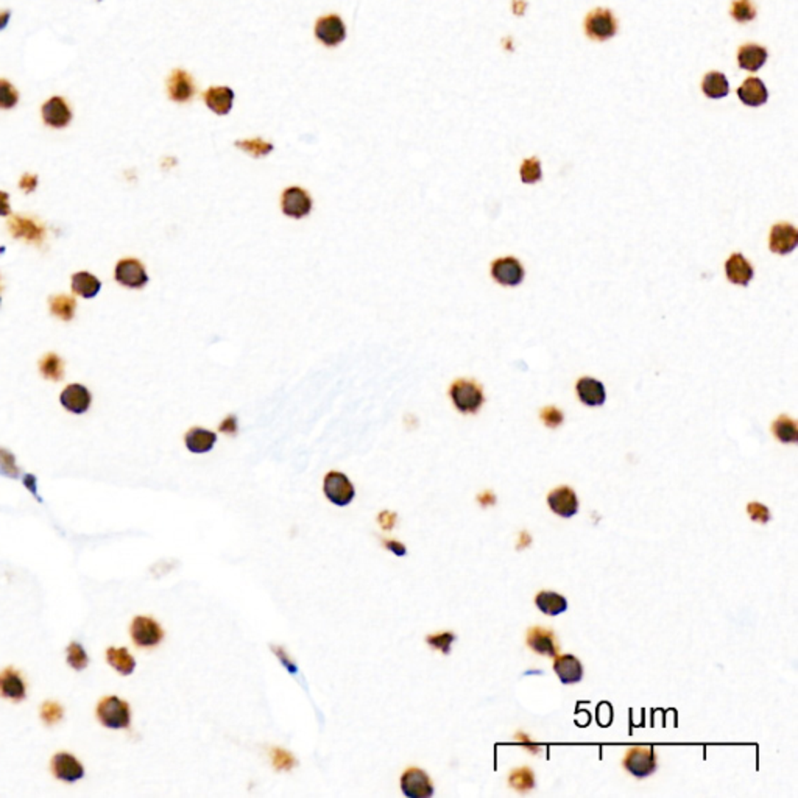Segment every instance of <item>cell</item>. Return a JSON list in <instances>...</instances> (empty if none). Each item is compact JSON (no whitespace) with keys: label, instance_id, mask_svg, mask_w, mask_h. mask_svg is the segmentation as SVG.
<instances>
[{"label":"cell","instance_id":"9f6ffc18","mask_svg":"<svg viewBox=\"0 0 798 798\" xmlns=\"http://www.w3.org/2000/svg\"><path fill=\"white\" fill-rule=\"evenodd\" d=\"M0 305H2V298H0Z\"/></svg>","mask_w":798,"mask_h":798},{"label":"cell","instance_id":"277c9868","mask_svg":"<svg viewBox=\"0 0 798 798\" xmlns=\"http://www.w3.org/2000/svg\"><path fill=\"white\" fill-rule=\"evenodd\" d=\"M623 766L630 775L636 778H648L655 774L658 767L657 754L650 745L630 747L623 759Z\"/></svg>","mask_w":798,"mask_h":798},{"label":"cell","instance_id":"5b68a950","mask_svg":"<svg viewBox=\"0 0 798 798\" xmlns=\"http://www.w3.org/2000/svg\"><path fill=\"white\" fill-rule=\"evenodd\" d=\"M130 635L134 645L142 649L156 648L164 640V630L150 616H136L131 620Z\"/></svg>","mask_w":798,"mask_h":798},{"label":"cell","instance_id":"7bdbcfd3","mask_svg":"<svg viewBox=\"0 0 798 798\" xmlns=\"http://www.w3.org/2000/svg\"><path fill=\"white\" fill-rule=\"evenodd\" d=\"M456 633L452 632H441V633H435V635H429L426 638V643L431 645L432 649L441 652L443 655H449L451 653V645L452 643L456 641Z\"/></svg>","mask_w":798,"mask_h":798},{"label":"cell","instance_id":"bcb514c9","mask_svg":"<svg viewBox=\"0 0 798 798\" xmlns=\"http://www.w3.org/2000/svg\"><path fill=\"white\" fill-rule=\"evenodd\" d=\"M747 513L754 521V523L766 524L770 521V511L766 506H762L759 502H752L747 506Z\"/></svg>","mask_w":798,"mask_h":798},{"label":"cell","instance_id":"7a4b0ae2","mask_svg":"<svg viewBox=\"0 0 798 798\" xmlns=\"http://www.w3.org/2000/svg\"><path fill=\"white\" fill-rule=\"evenodd\" d=\"M96 716L100 724L111 730H127L131 725L130 703L117 695L103 697L97 705Z\"/></svg>","mask_w":798,"mask_h":798},{"label":"cell","instance_id":"f546056e","mask_svg":"<svg viewBox=\"0 0 798 798\" xmlns=\"http://www.w3.org/2000/svg\"><path fill=\"white\" fill-rule=\"evenodd\" d=\"M100 289H102V282L92 273L88 272H78L72 275V292L75 295L81 298H96Z\"/></svg>","mask_w":798,"mask_h":798},{"label":"cell","instance_id":"c3c4849f","mask_svg":"<svg viewBox=\"0 0 798 798\" xmlns=\"http://www.w3.org/2000/svg\"><path fill=\"white\" fill-rule=\"evenodd\" d=\"M218 431L222 434L226 435H236L239 431V421H237V416L236 415H230L226 416L223 421L218 426Z\"/></svg>","mask_w":798,"mask_h":798},{"label":"cell","instance_id":"3957f363","mask_svg":"<svg viewBox=\"0 0 798 798\" xmlns=\"http://www.w3.org/2000/svg\"><path fill=\"white\" fill-rule=\"evenodd\" d=\"M583 29L586 36L593 41H608L616 36L619 30L618 18L608 8H595L586 14Z\"/></svg>","mask_w":798,"mask_h":798},{"label":"cell","instance_id":"484cf974","mask_svg":"<svg viewBox=\"0 0 798 798\" xmlns=\"http://www.w3.org/2000/svg\"><path fill=\"white\" fill-rule=\"evenodd\" d=\"M217 443V434L205 427H192L184 435V444L192 454H206L213 451Z\"/></svg>","mask_w":798,"mask_h":798},{"label":"cell","instance_id":"60d3db41","mask_svg":"<svg viewBox=\"0 0 798 798\" xmlns=\"http://www.w3.org/2000/svg\"><path fill=\"white\" fill-rule=\"evenodd\" d=\"M39 716L46 725H55L58 722L63 720L64 708L55 700H46L43 705H41Z\"/></svg>","mask_w":798,"mask_h":798},{"label":"cell","instance_id":"9a60e30c","mask_svg":"<svg viewBox=\"0 0 798 798\" xmlns=\"http://www.w3.org/2000/svg\"><path fill=\"white\" fill-rule=\"evenodd\" d=\"M0 697L14 703L27 699V683L18 669L6 667L0 672Z\"/></svg>","mask_w":798,"mask_h":798},{"label":"cell","instance_id":"d6986e66","mask_svg":"<svg viewBox=\"0 0 798 798\" xmlns=\"http://www.w3.org/2000/svg\"><path fill=\"white\" fill-rule=\"evenodd\" d=\"M527 645L535 653L544 655V657H556L558 653V641L556 633L544 627H532L527 632Z\"/></svg>","mask_w":798,"mask_h":798},{"label":"cell","instance_id":"603a6c76","mask_svg":"<svg viewBox=\"0 0 798 798\" xmlns=\"http://www.w3.org/2000/svg\"><path fill=\"white\" fill-rule=\"evenodd\" d=\"M725 275L732 284L747 287L753 280L754 268L742 253H733L725 262Z\"/></svg>","mask_w":798,"mask_h":798},{"label":"cell","instance_id":"8fae6325","mask_svg":"<svg viewBox=\"0 0 798 798\" xmlns=\"http://www.w3.org/2000/svg\"><path fill=\"white\" fill-rule=\"evenodd\" d=\"M401 791L407 798H431L434 783L423 769L410 767L401 777Z\"/></svg>","mask_w":798,"mask_h":798},{"label":"cell","instance_id":"7c38bea8","mask_svg":"<svg viewBox=\"0 0 798 798\" xmlns=\"http://www.w3.org/2000/svg\"><path fill=\"white\" fill-rule=\"evenodd\" d=\"M50 772L53 777L64 783H75L85 777V766L75 758L73 754L67 752H60L53 754L52 761H50Z\"/></svg>","mask_w":798,"mask_h":798},{"label":"cell","instance_id":"f35d334b","mask_svg":"<svg viewBox=\"0 0 798 798\" xmlns=\"http://www.w3.org/2000/svg\"><path fill=\"white\" fill-rule=\"evenodd\" d=\"M236 147L240 148L242 151H245V153L251 155L253 158H264L267 155H270L273 151V145L268 144V142L262 140L260 138L237 140Z\"/></svg>","mask_w":798,"mask_h":798},{"label":"cell","instance_id":"7dc6e473","mask_svg":"<svg viewBox=\"0 0 798 798\" xmlns=\"http://www.w3.org/2000/svg\"><path fill=\"white\" fill-rule=\"evenodd\" d=\"M272 649H273V653H275L276 657H278V660L281 661V665H282L285 669H287V670L290 672V674H297L298 667L295 666V663H293V661L290 660L289 655L284 652V649H282V648H278V645H273Z\"/></svg>","mask_w":798,"mask_h":798},{"label":"cell","instance_id":"db71d44e","mask_svg":"<svg viewBox=\"0 0 798 798\" xmlns=\"http://www.w3.org/2000/svg\"><path fill=\"white\" fill-rule=\"evenodd\" d=\"M8 200H10V195H8L6 192L0 190V217H6L11 214V208L10 203H8Z\"/></svg>","mask_w":798,"mask_h":798},{"label":"cell","instance_id":"d590c367","mask_svg":"<svg viewBox=\"0 0 798 798\" xmlns=\"http://www.w3.org/2000/svg\"><path fill=\"white\" fill-rule=\"evenodd\" d=\"M730 16L739 24H747L758 16V8L753 4V0H733L732 6H730Z\"/></svg>","mask_w":798,"mask_h":798},{"label":"cell","instance_id":"8992f818","mask_svg":"<svg viewBox=\"0 0 798 798\" xmlns=\"http://www.w3.org/2000/svg\"><path fill=\"white\" fill-rule=\"evenodd\" d=\"M323 491L324 496L337 507H347L356 498L354 485L347 474L340 471H329L324 476Z\"/></svg>","mask_w":798,"mask_h":798},{"label":"cell","instance_id":"f6af8a7d","mask_svg":"<svg viewBox=\"0 0 798 798\" xmlns=\"http://www.w3.org/2000/svg\"><path fill=\"white\" fill-rule=\"evenodd\" d=\"M540 418L541 421L544 423L546 427H551V429H556L560 424H563V419H565V415H563V411L560 409H557L556 406H546L541 411H540Z\"/></svg>","mask_w":798,"mask_h":798},{"label":"cell","instance_id":"e0dca14e","mask_svg":"<svg viewBox=\"0 0 798 798\" xmlns=\"http://www.w3.org/2000/svg\"><path fill=\"white\" fill-rule=\"evenodd\" d=\"M8 230H10V234L16 239H24L30 243H39L44 240L46 236V230L43 225H39L38 222L33 220V218L29 217H22V215H13L10 220H8Z\"/></svg>","mask_w":798,"mask_h":798},{"label":"cell","instance_id":"ba28073f","mask_svg":"<svg viewBox=\"0 0 798 798\" xmlns=\"http://www.w3.org/2000/svg\"><path fill=\"white\" fill-rule=\"evenodd\" d=\"M114 278L121 285L128 289H142L145 287L150 281L144 264L133 257L122 259L117 262L114 270Z\"/></svg>","mask_w":798,"mask_h":798},{"label":"cell","instance_id":"7402d4cb","mask_svg":"<svg viewBox=\"0 0 798 798\" xmlns=\"http://www.w3.org/2000/svg\"><path fill=\"white\" fill-rule=\"evenodd\" d=\"M553 672H556L563 685H576L578 682H582L585 674L580 660L573 653H565V655H560V657L556 655Z\"/></svg>","mask_w":798,"mask_h":798},{"label":"cell","instance_id":"816d5d0a","mask_svg":"<svg viewBox=\"0 0 798 798\" xmlns=\"http://www.w3.org/2000/svg\"><path fill=\"white\" fill-rule=\"evenodd\" d=\"M382 543H384V546H385V549L390 551L392 553H394V556H397V557H404L406 553H407V548H406V546L402 544V543H399V541H397V540H384Z\"/></svg>","mask_w":798,"mask_h":798},{"label":"cell","instance_id":"ab89813d","mask_svg":"<svg viewBox=\"0 0 798 798\" xmlns=\"http://www.w3.org/2000/svg\"><path fill=\"white\" fill-rule=\"evenodd\" d=\"M19 103V92L14 88L11 81L0 78V109L10 111Z\"/></svg>","mask_w":798,"mask_h":798},{"label":"cell","instance_id":"b9f144b4","mask_svg":"<svg viewBox=\"0 0 798 798\" xmlns=\"http://www.w3.org/2000/svg\"><path fill=\"white\" fill-rule=\"evenodd\" d=\"M270 756H272L273 767L278 772H290L293 767H297V764H298L295 756H293L287 750L278 749V747H273L272 752H270Z\"/></svg>","mask_w":798,"mask_h":798},{"label":"cell","instance_id":"836d02e7","mask_svg":"<svg viewBox=\"0 0 798 798\" xmlns=\"http://www.w3.org/2000/svg\"><path fill=\"white\" fill-rule=\"evenodd\" d=\"M50 312L55 317L64 322H71L75 315V309H77V302L72 297L67 295H55L50 298Z\"/></svg>","mask_w":798,"mask_h":798},{"label":"cell","instance_id":"1f68e13d","mask_svg":"<svg viewBox=\"0 0 798 798\" xmlns=\"http://www.w3.org/2000/svg\"><path fill=\"white\" fill-rule=\"evenodd\" d=\"M772 432L777 436V440L781 443H797L798 441V427L797 423L791 416L781 415L778 416L774 424H772Z\"/></svg>","mask_w":798,"mask_h":798},{"label":"cell","instance_id":"4316f807","mask_svg":"<svg viewBox=\"0 0 798 798\" xmlns=\"http://www.w3.org/2000/svg\"><path fill=\"white\" fill-rule=\"evenodd\" d=\"M205 103L213 113L226 116L234 103V92L228 86H213L205 92Z\"/></svg>","mask_w":798,"mask_h":798},{"label":"cell","instance_id":"8d00e7d4","mask_svg":"<svg viewBox=\"0 0 798 798\" xmlns=\"http://www.w3.org/2000/svg\"><path fill=\"white\" fill-rule=\"evenodd\" d=\"M66 660L73 670H85L89 665V657L80 643H71L66 649Z\"/></svg>","mask_w":798,"mask_h":798},{"label":"cell","instance_id":"4fadbf2b","mask_svg":"<svg viewBox=\"0 0 798 798\" xmlns=\"http://www.w3.org/2000/svg\"><path fill=\"white\" fill-rule=\"evenodd\" d=\"M798 245V231L791 223H777L770 228L769 248L772 253L786 256Z\"/></svg>","mask_w":798,"mask_h":798},{"label":"cell","instance_id":"681fc988","mask_svg":"<svg viewBox=\"0 0 798 798\" xmlns=\"http://www.w3.org/2000/svg\"><path fill=\"white\" fill-rule=\"evenodd\" d=\"M397 518H398V515L394 513V511L384 510V511H381V515L377 516V521H379V524H381L384 531H392L394 524H397Z\"/></svg>","mask_w":798,"mask_h":798},{"label":"cell","instance_id":"d4e9b609","mask_svg":"<svg viewBox=\"0 0 798 798\" xmlns=\"http://www.w3.org/2000/svg\"><path fill=\"white\" fill-rule=\"evenodd\" d=\"M737 97L745 106L758 108L762 106L764 103H767L769 91L762 80L756 77H749L747 80H744L741 86L737 88Z\"/></svg>","mask_w":798,"mask_h":798},{"label":"cell","instance_id":"4dcf8cb0","mask_svg":"<svg viewBox=\"0 0 798 798\" xmlns=\"http://www.w3.org/2000/svg\"><path fill=\"white\" fill-rule=\"evenodd\" d=\"M106 661L113 669L119 672L121 675H131L136 669V660L125 648H108Z\"/></svg>","mask_w":798,"mask_h":798},{"label":"cell","instance_id":"83f0119b","mask_svg":"<svg viewBox=\"0 0 798 798\" xmlns=\"http://www.w3.org/2000/svg\"><path fill=\"white\" fill-rule=\"evenodd\" d=\"M535 605L546 616H558L568 610V600L556 591H540L535 595Z\"/></svg>","mask_w":798,"mask_h":798},{"label":"cell","instance_id":"f5cc1de1","mask_svg":"<svg viewBox=\"0 0 798 798\" xmlns=\"http://www.w3.org/2000/svg\"><path fill=\"white\" fill-rule=\"evenodd\" d=\"M36 482H38V481H36V477H35V476H33V474H25V477H24L25 488H27L38 501H41V498L38 496V491H36Z\"/></svg>","mask_w":798,"mask_h":798},{"label":"cell","instance_id":"f1b7e54d","mask_svg":"<svg viewBox=\"0 0 798 798\" xmlns=\"http://www.w3.org/2000/svg\"><path fill=\"white\" fill-rule=\"evenodd\" d=\"M702 91L703 94L711 100L724 98L730 94V83L725 77V73L719 71H711L705 73L702 80Z\"/></svg>","mask_w":798,"mask_h":798},{"label":"cell","instance_id":"9c48e42d","mask_svg":"<svg viewBox=\"0 0 798 798\" xmlns=\"http://www.w3.org/2000/svg\"><path fill=\"white\" fill-rule=\"evenodd\" d=\"M41 117H43V122L47 127L63 130L72 122L73 113L64 97L53 96L47 98L41 106Z\"/></svg>","mask_w":798,"mask_h":798},{"label":"cell","instance_id":"ac0fdd59","mask_svg":"<svg viewBox=\"0 0 798 798\" xmlns=\"http://www.w3.org/2000/svg\"><path fill=\"white\" fill-rule=\"evenodd\" d=\"M61 406L71 414L81 415L89 410L92 402L91 392L81 384H71L60 394Z\"/></svg>","mask_w":798,"mask_h":798},{"label":"cell","instance_id":"6da1fadb","mask_svg":"<svg viewBox=\"0 0 798 798\" xmlns=\"http://www.w3.org/2000/svg\"><path fill=\"white\" fill-rule=\"evenodd\" d=\"M449 398L460 414L473 415L482 409L485 394L481 384L473 379H457L451 384Z\"/></svg>","mask_w":798,"mask_h":798},{"label":"cell","instance_id":"30bf717a","mask_svg":"<svg viewBox=\"0 0 798 798\" xmlns=\"http://www.w3.org/2000/svg\"><path fill=\"white\" fill-rule=\"evenodd\" d=\"M493 280L506 287H516L524 281L526 270L521 260L513 256L499 257L491 264Z\"/></svg>","mask_w":798,"mask_h":798},{"label":"cell","instance_id":"d6a6232c","mask_svg":"<svg viewBox=\"0 0 798 798\" xmlns=\"http://www.w3.org/2000/svg\"><path fill=\"white\" fill-rule=\"evenodd\" d=\"M39 372L48 381H61L64 376V362L55 352H48L39 362Z\"/></svg>","mask_w":798,"mask_h":798},{"label":"cell","instance_id":"2e32d148","mask_svg":"<svg viewBox=\"0 0 798 798\" xmlns=\"http://www.w3.org/2000/svg\"><path fill=\"white\" fill-rule=\"evenodd\" d=\"M548 506L561 518H573L578 511V498L573 488L563 485L548 494Z\"/></svg>","mask_w":798,"mask_h":798},{"label":"cell","instance_id":"e575fe53","mask_svg":"<svg viewBox=\"0 0 798 798\" xmlns=\"http://www.w3.org/2000/svg\"><path fill=\"white\" fill-rule=\"evenodd\" d=\"M508 784L516 789L518 792L521 794H526V792H531L532 789L535 787V775L531 767H519L515 769L513 772H510V777H508Z\"/></svg>","mask_w":798,"mask_h":798},{"label":"cell","instance_id":"5bb4252c","mask_svg":"<svg viewBox=\"0 0 798 798\" xmlns=\"http://www.w3.org/2000/svg\"><path fill=\"white\" fill-rule=\"evenodd\" d=\"M315 36L327 47H335L347 38V27L337 14H329L315 24Z\"/></svg>","mask_w":798,"mask_h":798},{"label":"cell","instance_id":"52a82bcc","mask_svg":"<svg viewBox=\"0 0 798 798\" xmlns=\"http://www.w3.org/2000/svg\"><path fill=\"white\" fill-rule=\"evenodd\" d=\"M312 208L314 200L309 195V192L302 188L292 186L282 192L281 211L285 217L301 220V218H305L312 213Z\"/></svg>","mask_w":798,"mask_h":798},{"label":"cell","instance_id":"cb8c5ba5","mask_svg":"<svg viewBox=\"0 0 798 798\" xmlns=\"http://www.w3.org/2000/svg\"><path fill=\"white\" fill-rule=\"evenodd\" d=\"M767 60H769L767 48L761 44L747 43L739 47L737 50V64L744 71L758 72L761 67L767 63Z\"/></svg>","mask_w":798,"mask_h":798},{"label":"cell","instance_id":"11a10c76","mask_svg":"<svg viewBox=\"0 0 798 798\" xmlns=\"http://www.w3.org/2000/svg\"><path fill=\"white\" fill-rule=\"evenodd\" d=\"M11 21V10H0V31L8 27Z\"/></svg>","mask_w":798,"mask_h":798},{"label":"cell","instance_id":"ffe728a7","mask_svg":"<svg viewBox=\"0 0 798 798\" xmlns=\"http://www.w3.org/2000/svg\"><path fill=\"white\" fill-rule=\"evenodd\" d=\"M577 397L588 407H600L607 401L605 385L591 376H583L576 384Z\"/></svg>","mask_w":798,"mask_h":798},{"label":"cell","instance_id":"ee69618b","mask_svg":"<svg viewBox=\"0 0 798 798\" xmlns=\"http://www.w3.org/2000/svg\"><path fill=\"white\" fill-rule=\"evenodd\" d=\"M0 474L10 479H18L21 474L19 466L16 465L14 456L4 448H0Z\"/></svg>","mask_w":798,"mask_h":798},{"label":"cell","instance_id":"44dd1931","mask_svg":"<svg viewBox=\"0 0 798 798\" xmlns=\"http://www.w3.org/2000/svg\"><path fill=\"white\" fill-rule=\"evenodd\" d=\"M167 92L176 103H186L195 94V83L186 71L175 69L167 80Z\"/></svg>","mask_w":798,"mask_h":798},{"label":"cell","instance_id":"f907efd6","mask_svg":"<svg viewBox=\"0 0 798 798\" xmlns=\"http://www.w3.org/2000/svg\"><path fill=\"white\" fill-rule=\"evenodd\" d=\"M19 188L25 192V194H31V192L38 188V176L31 173L22 175V178L19 181Z\"/></svg>","mask_w":798,"mask_h":798},{"label":"cell","instance_id":"74e56055","mask_svg":"<svg viewBox=\"0 0 798 798\" xmlns=\"http://www.w3.org/2000/svg\"><path fill=\"white\" fill-rule=\"evenodd\" d=\"M519 175H521V181L526 183V184H535V183L541 181L543 169H541L540 159L536 156L524 159L523 164H521Z\"/></svg>","mask_w":798,"mask_h":798}]
</instances>
